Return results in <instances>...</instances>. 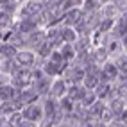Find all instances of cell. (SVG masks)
<instances>
[{
  "label": "cell",
  "mask_w": 127,
  "mask_h": 127,
  "mask_svg": "<svg viewBox=\"0 0 127 127\" xmlns=\"http://www.w3.org/2000/svg\"><path fill=\"white\" fill-rule=\"evenodd\" d=\"M22 116L25 120H31V122H41L45 118L43 115V107L41 106H36V104H29V106H23L22 107Z\"/></svg>",
  "instance_id": "obj_1"
},
{
  "label": "cell",
  "mask_w": 127,
  "mask_h": 127,
  "mask_svg": "<svg viewBox=\"0 0 127 127\" xmlns=\"http://www.w3.org/2000/svg\"><path fill=\"white\" fill-rule=\"evenodd\" d=\"M39 97V93L36 90H27V88H23L22 91L16 93V98L20 100V104L22 106H29V104H34L36 100Z\"/></svg>",
  "instance_id": "obj_2"
},
{
  "label": "cell",
  "mask_w": 127,
  "mask_h": 127,
  "mask_svg": "<svg viewBox=\"0 0 127 127\" xmlns=\"http://www.w3.org/2000/svg\"><path fill=\"white\" fill-rule=\"evenodd\" d=\"M13 59H14V63L18 66H25V68H27V66H31L34 63L36 56H34V52H31V50H18Z\"/></svg>",
  "instance_id": "obj_3"
},
{
  "label": "cell",
  "mask_w": 127,
  "mask_h": 127,
  "mask_svg": "<svg viewBox=\"0 0 127 127\" xmlns=\"http://www.w3.org/2000/svg\"><path fill=\"white\" fill-rule=\"evenodd\" d=\"M118 68H116V64L113 63H106L104 64V68L100 70V81H104V82H111L115 79H118Z\"/></svg>",
  "instance_id": "obj_4"
},
{
  "label": "cell",
  "mask_w": 127,
  "mask_h": 127,
  "mask_svg": "<svg viewBox=\"0 0 127 127\" xmlns=\"http://www.w3.org/2000/svg\"><path fill=\"white\" fill-rule=\"evenodd\" d=\"M66 90H68V86H66V81L64 79H56L52 84H50V95H52L54 98H59V97H64L66 95Z\"/></svg>",
  "instance_id": "obj_5"
},
{
  "label": "cell",
  "mask_w": 127,
  "mask_h": 127,
  "mask_svg": "<svg viewBox=\"0 0 127 127\" xmlns=\"http://www.w3.org/2000/svg\"><path fill=\"white\" fill-rule=\"evenodd\" d=\"M81 16H82V13L79 9H75V7H72V9L64 11L63 22H64V25H68V27H73V25H77L81 22Z\"/></svg>",
  "instance_id": "obj_6"
},
{
  "label": "cell",
  "mask_w": 127,
  "mask_h": 127,
  "mask_svg": "<svg viewBox=\"0 0 127 127\" xmlns=\"http://www.w3.org/2000/svg\"><path fill=\"white\" fill-rule=\"evenodd\" d=\"M59 36H61V39L64 41V43H75V39L79 38L77 31H75L73 27H68V25H64L63 29H59Z\"/></svg>",
  "instance_id": "obj_7"
},
{
  "label": "cell",
  "mask_w": 127,
  "mask_h": 127,
  "mask_svg": "<svg viewBox=\"0 0 127 127\" xmlns=\"http://www.w3.org/2000/svg\"><path fill=\"white\" fill-rule=\"evenodd\" d=\"M59 111V104H57V100L52 97V98H47L45 100V106H43V115H45V118L47 120H50L56 113Z\"/></svg>",
  "instance_id": "obj_8"
},
{
  "label": "cell",
  "mask_w": 127,
  "mask_h": 127,
  "mask_svg": "<svg viewBox=\"0 0 127 127\" xmlns=\"http://www.w3.org/2000/svg\"><path fill=\"white\" fill-rule=\"evenodd\" d=\"M16 88L11 84H0V102H5V100H13L16 97Z\"/></svg>",
  "instance_id": "obj_9"
},
{
  "label": "cell",
  "mask_w": 127,
  "mask_h": 127,
  "mask_svg": "<svg viewBox=\"0 0 127 127\" xmlns=\"http://www.w3.org/2000/svg\"><path fill=\"white\" fill-rule=\"evenodd\" d=\"M86 91H88V90L84 88V86L73 84V86H70L68 90H66V97H68V98H72L73 102H75V100H79V102H81V98L84 97V93H86Z\"/></svg>",
  "instance_id": "obj_10"
},
{
  "label": "cell",
  "mask_w": 127,
  "mask_h": 127,
  "mask_svg": "<svg viewBox=\"0 0 127 127\" xmlns=\"http://www.w3.org/2000/svg\"><path fill=\"white\" fill-rule=\"evenodd\" d=\"M36 25H38L36 18H25L18 23V31L22 34H31L32 31H36Z\"/></svg>",
  "instance_id": "obj_11"
},
{
  "label": "cell",
  "mask_w": 127,
  "mask_h": 127,
  "mask_svg": "<svg viewBox=\"0 0 127 127\" xmlns=\"http://www.w3.org/2000/svg\"><path fill=\"white\" fill-rule=\"evenodd\" d=\"M125 109V102L122 100V97H115L111 98V104H109V111L113 113V116H120Z\"/></svg>",
  "instance_id": "obj_12"
},
{
  "label": "cell",
  "mask_w": 127,
  "mask_h": 127,
  "mask_svg": "<svg viewBox=\"0 0 127 127\" xmlns=\"http://www.w3.org/2000/svg\"><path fill=\"white\" fill-rule=\"evenodd\" d=\"M95 91V95H97V98H100V100H104L106 97H109V91H111V88H109V84L107 82H104V81H100L98 84H97V88L93 90Z\"/></svg>",
  "instance_id": "obj_13"
},
{
  "label": "cell",
  "mask_w": 127,
  "mask_h": 127,
  "mask_svg": "<svg viewBox=\"0 0 127 127\" xmlns=\"http://www.w3.org/2000/svg\"><path fill=\"white\" fill-rule=\"evenodd\" d=\"M16 47L11 45V43H0V56H4L5 59H13L16 56Z\"/></svg>",
  "instance_id": "obj_14"
},
{
  "label": "cell",
  "mask_w": 127,
  "mask_h": 127,
  "mask_svg": "<svg viewBox=\"0 0 127 127\" xmlns=\"http://www.w3.org/2000/svg\"><path fill=\"white\" fill-rule=\"evenodd\" d=\"M107 54H109L107 48H97V50L91 52V59H93V63H106L107 61Z\"/></svg>",
  "instance_id": "obj_15"
},
{
  "label": "cell",
  "mask_w": 127,
  "mask_h": 127,
  "mask_svg": "<svg viewBox=\"0 0 127 127\" xmlns=\"http://www.w3.org/2000/svg\"><path fill=\"white\" fill-rule=\"evenodd\" d=\"M59 52L63 54L64 61H68V59H72V57L77 56V52H75V48H73V43H64V45L61 47V50H59Z\"/></svg>",
  "instance_id": "obj_16"
},
{
  "label": "cell",
  "mask_w": 127,
  "mask_h": 127,
  "mask_svg": "<svg viewBox=\"0 0 127 127\" xmlns=\"http://www.w3.org/2000/svg\"><path fill=\"white\" fill-rule=\"evenodd\" d=\"M95 100H97V95H95V91H93V90H88L86 93H84V97L81 98V104H82L84 107H90L93 102H95Z\"/></svg>",
  "instance_id": "obj_17"
},
{
  "label": "cell",
  "mask_w": 127,
  "mask_h": 127,
  "mask_svg": "<svg viewBox=\"0 0 127 127\" xmlns=\"http://www.w3.org/2000/svg\"><path fill=\"white\" fill-rule=\"evenodd\" d=\"M22 120H23V116H22V109H20V111H14V113H11L9 116H7V125L16 127Z\"/></svg>",
  "instance_id": "obj_18"
},
{
  "label": "cell",
  "mask_w": 127,
  "mask_h": 127,
  "mask_svg": "<svg viewBox=\"0 0 127 127\" xmlns=\"http://www.w3.org/2000/svg\"><path fill=\"white\" fill-rule=\"evenodd\" d=\"M11 22H13L11 13H7V11H0V29L11 27Z\"/></svg>",
  "instance_id": "obj_19"
},
{
  "label": "cell",
  "mask_w": 127,
  "mask_h": 127,
  "mask_svg": "<svg viewBox=\"0 0 127 127\" xmlns=\"http://www.w3.org/2000/svg\"><path fill=\"white\" fill-rule=\"evenodd\" d=\"M116 68H118V72H122V73H127V56L120 57V59L116 61Z\"/></svg>",
  "instance_id": "obj_20"
},
{
  "label": "cell",
  "mask_w": 127,
  "mask_h": 127,
  "mask_svg": "<svg viewBox=\"0 0 127 127\" xmlns=\"http://www.w3.org/2000/svg\"><path fill=\"white\" fill-rule=\"evenodd\" d=\"M113 25H115V22H113L111 18H107V20H102L100 29H102V31H109V29H113Z\"/></svg>",
  "instance_id": "obj_21"
},
{
  "label": "cell",
  "mask_w": 127,
  "mask_h": 127,
  "mask_svg": "<svg viewBox=\"0 0 127 127\" xmlns=\"http://www.w3.org/2000/svg\"><path fill=\"white\" fill-rule=\"evenodd\" d=\"M36 125H38L36 122H31V120H25V118H23V120L16 125V127H36Z\"/></svg>",
  "instance_id": "obj_22"
},
{
  "label": "cell",
  "mask_w": 127,
  "mask_h": 127,
  "mask_svg": "<svg viewBox=\"0 0 127 127\" xmlns=\"http://www.w3.org/2000/svg\"><path fill=\"white\" fill-rule=\"evenodd\" d=\"M93 127H107V124H104V122H97V124H93Z\"/></svg>",
  "instance_id": "obj_23"
},
{
  "label": "cell",
  "mask_w": 127,
  "mask_h": 127,
  "mask_svg": "<svg viewBox=\"0 0 127 127\" xmlns=\"http://www.w3.org/2000/svg\"><path fill=\"white\" fill-rule=\"evenodd\" d=\"M56 127H72V125H70V124H63V122H61V124H56Z\"/></svg>",
  "instance_id": "obj_24"
},
{
  "label": "cell",
  "mask_w": 127,
  "mask_h": 127,
  "mask_svg": "<svg viewBox=\"0 0 127 127\" xmlns=\"http://www.w3.org/2000/svg\"><path fill=\"white\" fill-rule=\"evenodd\" d=\"M5 2H7V0H0V5H4Z\"/></svg>",
  "instance_id": "obj_25"
},
{
  "label": "cell",
  "mask_w": 127,
  "mask_h": 127,
  "mask_svg": "<svg viewBox=\"0 0 127 127\" xmlns=\"http://www.w3.org/2000/svg\"><path fill=\"white\" fill-rule=\"evenodd\" d=\"M4 125V118H0V127H2Z\"/></svg>",
  "instance_id": "obj_26"
},
{
  "label": "cell",
  "mask_w": 127,
  "mask_h": 127,
  "mask_svg": "<svg viewBox=\"0 0 127 127\" xmlns=\"http://www.w3.org/2000/svg\"><path fill=\"white\" fill-rule=\"evenodd\" d=\"M2 127H11V125H5V124H4V125H2Z\"/></svg>",
  "instance_id": "obj_27"
},
{
  "label": "cell",
  "mask_w": 127,
  "mask_h": 127,
  "mask_svg": "<svg viewBox=\"0 0 127 127\" xmlns=\"http://www.w3.org/2000/svg\"><path fill=\"white\" fill-rule=\"evenodd\" d=\"M0 39H2V32H0Z\"/></svg>",
  "instance_id": "obj_28"
}]
</instances>
